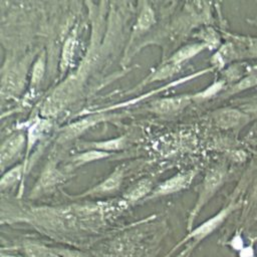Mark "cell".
I'll use <instances>...</instances> for the list:
<instances>
[{"instance_id": "obj_1", "label": "cell", "mask_w": 257, "mask_h": 257, "mask_svg": "<svg viewBox=\"0 0 257 257\" xmlns=\"http://www.w3.org/2000/svg\"><path fill=\"white\" fill-rule=\"evenodd\" d=\"M225 178V173L222 169H211L206 174L199 191V196L195 206L193 207L187 222V229L190 232L193 229V224L197 219L198 215L202 209L207 205V203L212 199V197L217 193V191L222 186Z\"/></svg>"}, {"instance_id": "obj_2", "label": "cell", "mask_w": 257, "mask_h": 257, "mask_svg": "<svg viewBox=\"0 0 257 257\" xmlns=\"http://www.w3.org/2000/svg\"><path fill=\"white\" fill-rule=\"evenodd\" d=\"M234 208H235V205L230 204L229 206H227V207L223 208L221 211H219L216 215H214L210 219L203 222L200 226L192 229L187 234L186 237H184L176 246H174V248L168 253V256L173 254L177 249H179L184 243H186L188 241H192V245H191L192 247H194L195 245H197L198 243L203 241L206 237L211 235L218 227H220V225L229 216V214L232 212V210Z\"/></svg>"}, {"instance_id": "obj_3", "label": "cell", "mask_w": 257, "mask_h": 257, "mask_svg": "<svg viewBox=\"0 0 257 257\" xmlns=\"http://www.w3.org/2000/svg\"><path fill=\"white\" fill-rule=\"evenodd\" d=\"M195 173L194 172H188V173H182L175 175L174 177L166 180L162 184H160L150 196L147 197V199H153L157 197H163L167 195H171L174 193H178L184 189H186L192 180L194 179Z\"/></svg>"}, {"instance_id": "obj_4", "label": "cell", "mask_w": 257, "mask_h": 257, "mask_svg": "<svg viewBox=\"0 0 257 257\" xmlns=\"http://www.w3.org/2000/svg\"><path fill=\"white\" fill-rule=\"evenodd\" d=\"M190 103V97L188 95H179L175 97L161 98L152 103V110L157 113H173L181 110Z\"/></svg>"}, {"instance_id": "obj_5", "label": "cell", "mask_w": 257, "mask_h": 257, "mask_svg": "<svg viewBox=\"0 0 257 257\" xmlns=\"http://www.w3.org/2000/svg\"><path fill=\"white\" fill-rule=\"evenodd\" d=\"M247 115L236 108H221L214 112V120L222 128H232L239 125Z\"/></svg>"}, {"instance_id": "obj_6", "label": "cell", "mask_w": 257, "mask_h": 257, "mask_svg": "<svg viewBox=\"0 0 257 257\" xmlns=\"http://www.w3.org/2000/svg\"><path fill=\"white\" fill-rule=\"evenodd\" d=\"M24 145V136L21 134H15L11 136L9 139L1 147L0 152V160L1 166L4 167L5 164L10 163L16 155L19 154Z\"/></svg>"}, {"instance_id": "obj_7", "label": "cell", "mask_w": 257, "mask_h": 257, "mask_svg": "<svg viewBox=\"0 0 257 257\" xmlns=\"http://www.w3.org/2000/svg\"><path fill=\"white\" fill-rule=\"evenodd\" d=\"M123 180V171L121 169L114 170L105 180L85 192V195H96V194H108L118 189Z\"/></svg>"}, {"instance_id": "obj_8", "label": "cell", "mask_w": 257, "mask_h": 257, "mask_svg": "<svg viewBox=\"0 0 257 257\" xmlns=\"http://www.w3.org/2000/svg\"><path fill=\"white\" fill-rule=\"evenodd\" d=\"M208 45L205 44L204 42L202 43H194V44H188L182 48H180L177 52L173 54V56L170 58V62L180 65L183 61H186L201 51H203L205 48H207Z\"/></svg>"}, {"instance_id": "obj_9", "label": "cell", "mask_w": 257, "mask_h": 257, "mask_svg": "<svg viewBox=\"0 0 257 257\" xmlns=\"http://www.w3.org/2000/svg\"><path fill=\"white\" fill-rule=\"evenodd\" d=\"M153 183L149 179H143L139 181L124 196L126 202L133 204L140 201L143 198H146L152 191Z\"/></svg>"}, {"instance_id": "obj_10", "label": "cell", "mask_w": 257, "mask_h": 257, "mask_svg": "<svg viewBox=\"0 0 257 257\" xmlns=\"http://www.w3.org/2000/svg\"><path fill=\"white\" fill-rule=\"evenodd\" d=\"M98 120H99V117H97V116H90V117H87V118L82 119L80 121L74 122V123L70 124L69 126L65 127L61 138L63 140H68V139L74 138L75 136L81 134L86 128H88L89 126H91L92 124L97 122Z\"/></svg>"}, {"instance_id": "obj_11", "label": "cell", "mask_w": 257, "mask_h": 257, "mask_svg": "<svg viewBox=\"0 0 257 257\" xmlns=\"http://www.w3.org/2000/svg\"><path fill=\"white\" fill-rule=\"evenodd\" d=\"M59 178H60V176L57 171H54L51 169L45 171L43 173V175L41 176L39 183L36 185V187L33 191V195L40 194V192L43 193V192L49 191L58 183Z\"/></svg>"}, {"instance_id": "obj_12", "label": "cell", "mask_w": 257, "mask_h": 257, "mask_svg": "<svg viewBox=\"0 0 257 257\" xmlns=\"http://www.w3.org/2000/svg\"><path fill=\"white\" fill-rule=\"evenodd\" d=\"M124 144H125V138L124 137H119V138L112 139V140L89 143L87 145H88V147L92 148L93 150L106 152V151H116V150L122 149Z\"/></svg>"}, {"instance_id": "obj_13", "label": "cell", "mask_w": 257, "mask_h": 257, "mask_svg": "<svg viewBox=\"0 0 257 257\" xmlns=\"http://www.w3.org/2000/svg\"><path fill=\"white\" fill-rule=\"evenodd\" d=\"M24 253L27 257H59L55 250H52L40 244H27L24 247Z\"/></svg>"}, {"instance_id": "obj_14", "label": "cell", "mask_w": 257, "mask_h": 257, "mask_svg": "<svg viewBox=\"0 0 257 257\" xmlns=\"http://www.w3.org/2000/svg\"><path fill=\"white\" fill-rule=\"evenodd\" d=\"M257 85V73L251 72L250 74L242 77L236 84H234L228 91L229 94H235L240 91H244L250 87Z\"/></svg>"}, {"instance_id": "obj_15", "label": "cell", "mask_w": 257, "mask_h": 257, "mask_svg": "<svg viewBox=\"0 0 257 257\" xmlns=\"http://www.w3.org/2000/svg\"><path fill=\"white\" fill-rule=\"evenodd\" d=\"M22 171H23V167L21 165H18L12 168L7 173H5L1 179V183H0L1 189H5L13 186L21 178Z\"/></svg>"}, {"instance_id": "obj_16", "label": "cell", "mask_w": 257, "mask_h": 257, "mask_svg": "<svg viewBox=\"0 0 257 257\" xmlns=\"http://www.w3.org/2000/svg\"><path fill=\"white\" fill-rule=\"evenodd\" d=\"M74 47H75V36L71 35L70 37L67 38V40L65 41L64 45H63V50H62V54H61V69H66V67L69 65L72 55H73V51H74Z\"/></svg>"}, {"instance_id": "obj_17", "label": "cell", "mask_w": 257, "mask_h": 257, "mask_svg": "<svg viewBox=\"0 0 257 257\" xmlns=\"http://www.w3.org/2000/svg\"><path fill=\"white\" fill-rule=\"evenodd\" d=\"M154 21H155V13L153 9L149 6L144 7V9L142 10L139 16L137 27L139 30H147L153 25Z\"/></svg>"}, {"instance_id": "obj_18", "label": "cell", "mask_w": 257, "mask_h": 257, "mask_svg": "<svg viewBox=\"0 0 257 257\" xmlns=\"http://www.w3.org/2000/svg\"><path fill=\"white\" fill-rule=\"evenodd\" d=\"M237 50L236 48L234 47L233 44L231 43H228L226 45H224L217 53H216V56H217V60L219 61L220 64H225L227 61L229 60H232L234 59L236 56H237Z\"/></svg>"}, {"instance_id": "obj_19", "label": "cell", "mask_w": 257, "mask_h": 257, "mask_svg": "<svg viewBox=\"0 0 257 257\" xmlns=\"http://www.w3.org/2000/svg\"><path fill=\"white\" fill-rule=\"evenodd\" d=\"M180 65H176L172 62L164 65L163 67H161L159 70H157L154 75H152V77L150 78L149 81H156V80H161V79H165L167 77L172 76L175 72H177L178 68Z\"/></svg>"}, {"instance_id": "obj_20", "label": "cell", "mask_w": 257, "mask_h": 257, "mask_svg": "<svg viewBox=\"0 0 257 257\" xmlns=\"http://www.w3.org/2000/svg\"><path fill=\"white\" fill-rule=\"evenodd\" d=\"M107 156H108V153L97 151V150H91L89 152H85V153H82V154L78 155L74 159V162H76L78 164H84V163L91 162V161H94V160H100V159L105 158Z\"/></svg>"}, {"instance_id": "obj_21", "label": "cell", "mask_w": 257, "mask_h": 257, "mask_svg": "<svg viewBox=\"0 0 257 257\" xmlns=\"http://www.w3.org/2000/svg\"><path fill=\"white\" fill-rule=\"evenodd\" d=\"M45 70V58L42 55L39 57L36 62L34 63L33 70H32V76H31V82L32 84H37L41 80Z\"/></svg>"}, {"instance_id": "obj_22", "label": "cell", "mask_w": 257, "mask_h": 257, "mask_svg": "<svg viewBox=\"0 0 257 257\" xmlns=\"http://www.w3.org/2000/svg\"><path fill=\"white\" fill-rule=\"evenodd\" d=\"M242 43L246 46L247 54L249 57H257V38H246L242 39Z\"/></svg>"}, {"instance_id": "obj_23", "label": "cell", "mask_w": 257, "mask_h": 257, "mask_svg": "<svg viewBox=\"0 0 257 257\" xmlns=\"http://www.w3.org/2000/svg\"><path fill=\"white\" fill-rule=\"evenodd\" d=\"M220 88H222V83L221 82H218V83H214L213 85H211L210 87H208V89L204 90L202 93H199L196 95V97H209L211 96L212 94H214L215 92H217Z\"/></svg>"}, {"instance_id": "obj_24", "label": "cell", "mask_w": 257, "mask_h": 257, "mask_svg": "<svg viewBox=\"0 0 257 257\" xmlns=\"http://www.w3.org/2000/svg\"><path fill=\"white\" fill-rule=\"evenodd\" d=\"M57 252V254L59 255V257H87L86 255H84L81 252H77V251H72V250H55Z\"/></svg>"}, {"instance_id": "obj_25", "label": "cell", "mask_w": 257, "mask_h": 257, "mask_svg": "<svg viewBox=\"0 0 257 257\" xmlns=\"http://www.w3.org/2000/svg\"><path fill=\"white\" fill-rule=\"evenodd\" d=\"M244 108L246 109V111H253L256 112L257 111V99H252L250 100L248 103H246L244 105Z\"/></svg>"}, {"instance_id": "obj_26", "label": "cell", "mask_w": 257, "mask_h": 257, "mask_svg": "<svg viewBox=\"0 0 257 257\" xmlns=\"http://www.w3.org/2000/svg\"><path fill=\"white\" fill-rule=\"evenodd\" d=\"M250 23H254V24H257V18H254V19H250L248 20Z\"/></svg>"}, {"instance_id": "obj_27", "label": "cell", "mask_w": 257, "mask_h": 257, "mask_svg": "<svg viewBox=\"0 0 257 257\" xmlns=\"http://www.w3.org/2000/svg\"><path fill=\"white\" fill-rule=\"evenodd\" d=\"M184 257H189V254H187V255H186V253H185V255H184Z\"/></svg>"}]
</instances>
